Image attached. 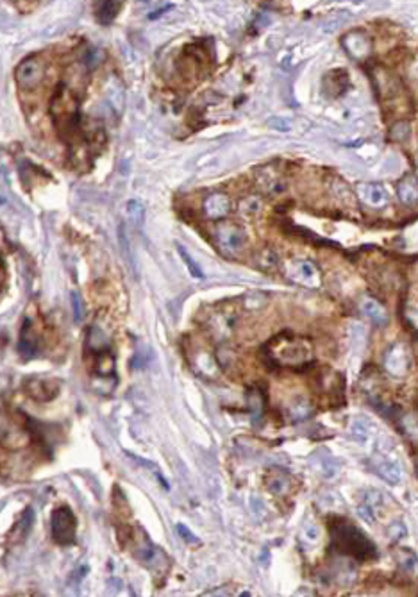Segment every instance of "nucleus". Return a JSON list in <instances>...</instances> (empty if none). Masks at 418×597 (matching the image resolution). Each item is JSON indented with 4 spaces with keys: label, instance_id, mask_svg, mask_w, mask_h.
Listing matches in <instances>:
<instances>
[{
    "label": "nucleus",
    "instance_id": "nucleus-19",
    "mask_svg": "<svg viewBox=\"0 0 418 597\" xmlns=\"http://www.w3.org/2000/svg\"><path fill=\"white\" fill-rule=\"evenodd\" d=\"M126 211L130 224H133L136 229H142L143 222H145V208H143L138 201H129L126 206Z\"/></svg>",
    "mask_w": 418,
    "mask_h": 597
},
{
    "label": "nucleus",
    "instance_id": "nucleus-28",
    "mask_svg": "<svg viewBox=\"0 0 418 597\" xmlns=\"http://www.w3.org/2000/svg\"><path fill=\"white\" fill-rule=\"evenodd\" d=\"M417 158H418V156H417Z\"/></svg>",
    "mask_w": 418,
    "mask_h": 597
},
{
    "label": "nucleus",
    "instance_id": "nucleus-1",
    "mask_svg": "<svg viewBox=\"0 0 418 597\" xmlns=\"http://www.w3.org/2000/svg\"><path fill=\"white\" fill-rule=\"evenodd\" d=\"M331 536H333V547L343 557H352L361 561L378 558L375 545L350 522L336 520L331 524Z\"/></svg>",
    "mask_w": 418,
    "mask_h": 597
},
{
    "label": "nucleus",
    "instance_id": "nucleus-5",
    "mask_svg": "<svg viewBox=\"0 0 418 597\" xmlns=\"http://www.w3.org/2000/svg\"><path fill=\"white\" fill-rule=\"evenodd\" d=\"M45 77V70L43 65L38 58L34 56H29V58L22 59L20 65L15 70V79H17L18 86L22 90H33L43 81Z\"/></svg>",
    "mask_w": 418,
    "mask_h": 597
},
{
    "label": "nucleus",
    "instance_id": "nucleus-27",
    "mask_svg": "<svg viewBox=\"0 0 418 597\" xmlns=\"http://www.w3.org/2000/svg\"><path fill=\"white\" fill-rule=\"evenodd\" d=\"M304 536H306V538L309 540V542H315V540L318 538V529H317V528H313V526H311V528L306 529V531H304Z\"/></svg>",
    "mask_w": 418,
    "mask_h": 597
},
{
    "label": "nucleus",
    "instance_id": "nucleus-3",
    "mask_svg": "<svg viewBox=\"0 0 418 597\" xmlns=\"http://www.w3.org/2000/svg\"><path fill=\"white\" fill-rule=\"evenodd\" d=\"M268 349H270V358L277 367L299 368L313 360V349L309 342L293 338V336L286 340H274L272 344L268 345Z\"/></svg>",
    "mask_w": 418,
    "mask_h": 597
},
{
    "label": "nucleus",
    "instance_id": "nucleus-16",
    "mask_svg": "<svg viewBox=\"0 0 418 597\" xmlns=\"http://www.w3.org/2000/svg\"><path fill=\"white\" fill-rule=\"evenodd\" d=\"M361 311H363V315H365L366 319L370 320V322L375 324V326H379V328H382V326H386V324H388V313H386L385 308H382L381 304L375 301V298H372V297L363 298Z\"/></svg>",
    "mask_w": 418,
    "mask_h": 597
},
{
    "label": "nucleus",
    "instance_id": "nucleus-12",
    "mask_svg": "<svg viewBox=\"0 0 418 597\" xmlns=\"http://www.w3.org/2000/svg\"><path fill=\"white\" fill-rule=\"evenodd\" d=\"M231 209V202L223 193H213L204 201V213L209 218H223Z\"/></svg>",
    "mask_w": 418,
    "mask_h": 597
},
{
    "label": "nucleus",
    "instance_id": "nucleus-23",
    "mask_svg": "<svg viewBox=\"0 0 418 597\" xmlns=\"http://www.w3.org/2000/svg\"><path fill=\"white\" fill-rule=\"evenodd\" d=\"M72 308H73V319H75V322H81L82 317H84V310H82L81 297H79V294H75V292L72 294Z\"/></svg>",
    "mask_w": 418,
    "mask_h": 597
},
{
    "label": "nucleus",
    "instance_id": "nucleus-4",
    "mask_svg": "<svg viewBox=\"0 0 418 597\" xmlns=\"http://www.w3.org/2000/svg\"><path fill=\"white\" fill-rule=\"evenodd\" d=\"M50 533L52 540L59 545H72L75 544V535H77V519L73 515V511L68 506H59L54 510L52 519H50Z\"/></svg>",
    "mask_w": 418,
    "mask_h": 597
},
{
    "label": "nucleus",
    "instance_id": "nucleus-18",
    "mask_svg": "<svg viewBox=\"0 0 418 597\" xmlns=\"http://www.w3.org/2000/svg\"><path fill=\"white\" fill-rule=\"evenodd\" d=\"M94 8H95V18H97L98 24L106 25V24H111V22L117 18L118 11L122 9V4H120V2H97Z\"/></svg>",
    "mask_w": 418,
    "mask_h": 597
},
{
    "label": "nucleus",
    "instance_id": "nucleus-6",
    "mask_svg": "<svg viewBox=\"0 0 418 597\" xmlns=\"http://www.w3.org/2000/svg\"><path fill=\"white\" fill-rule=\"evenodd\" d=\"M216 240H218V245L223 252L234 254L245 245L247 234H245L244 227L227 222V224L218 225V229H216Z\"/></svg>",
    "mask_w": 418,
    "mask_h": 597
},
{
    "label": "nucleus",
    "instance_id": "nucleus-14",
    "mask_svg": "<svg viewBox=\"0 0 418 597\" xmlns=\"http://www.w3.org/2000/svg\"><path fill=\"white\" fill-rule=\"evenodd\" d=\"M397 197L402 204L415 206L418 202V177L406 176L402 177L397 184Z\"/></svg>",
    "mask_w": 418,
    "mask_h": 597
},
{
    "label": "nucleus",
    "instance_id": "nucleus-24",
    "mask_svg": "<svg viewBox=\"0 0 418 597\" xmlns=\"http://www.w3.org/2000/svg\"><path fill=\"white\" fill-rule=\"evenodd\" d=\"M388 533H390V536L394 540H402L404 536H406L408 529H406V524L401 522V520H397V522H394L390 526V529H388Z\"/></svg>",
    "mask_w": 418,
    "mask_h": 597
},
{
    "label": "nucleus",
    "instance_id": "nucleus-10",
    "mask_svg": "<svg viewBox=\"0 0 418 597\" xmlns=\"http://www.w3.org/2000/svg\"><path fill=\"white\" fill-rule=\"evenodd\" d=\"M25 392L36 399V401H50L52 397L57 395L59 386L52 379H41V377H33L25 381Z\"/></svg>",
    "mask_w": 418,
    "mask_h": 597
},
{
    "label": "nucleus",
    "instance_id": "nucleus-11",
    "mask_svg": "<svg viewBox=\"0 0 418 597\" xmlns=\"http://www.w3.org/2000/svg\"><path fill=\"white\" fill-rule=\"evenodd\" d=\"M290 278H292L293 281L301 282V285H306V287H317L318 282H320V275H318L317 266L313 265L311 262H306V259L292 263V266H290Z\"/></svg>",
    "mask_w": 418,
    "mask_h": 597
},
{
    "label": "nucleus",
    "instance_id": "nucleus-13",
    "mask_svg": "<svg viewBox=\"0 0 418 597\" xmlns=\"http://www.w3.org/2000/svg\"><path fill=\"white\" fill-rule=\"evenodd\" d=\"M359 197L365 204L370 208H381L388 202V195H386L385 188L374 183H366L359 186Z\"/></svg>",
    "mask_w": 418,
    "mask_h": 597
},
{
    "label": "nucleus",
    "instance_id": "nucleus-2",
    "mask_svg": "<svg viewBox=\"0 0 418 597\" xmlns=\"http://www.w3.org/2000/svg\"><path fill=\"white\" fill-rule=\"evenodd\" d=\"M50 119H52L54 127L59 131V136L65 139L73 138L79 131V103L77 97H73L72 91L59 84L50 103Z\"/></svg>",
    "mask_w": 418,
    "mask_h": 597
},
{
    "label": "nucleus",
    "instance_id": "nucleus-26",
    "mask_svg": "<svg viewBox=\"0 0 418 597\" xmlns=\"http://www.w3.org/2000/svg\"><path fill=\"white\" fill-rule=\"evenodd\" d=\"M177 533L181 536H183L184 540H186L188 544H199V538H197V536L193 535V533H191V531H188V529L184 528L183 524H177Z\"/></svg>",
    "mask_w": 418,
    "mask_h": 597
},
{
    "label": "nucleus",
    "instance_id": "nucleus-15",
    "mask_svg": "<svg viewBox=\"0 0 418 597\" xmlns=\"http://www.w3.org/2000/svg\"><path fill=\"white\" fill-rule=\"evenodd\" d=\"M264 485H267L270 494L285 495L286 492L290 490V487H292V479H290V476L286 474L285 471L274 469V471L268 472L267 478H264Z\"/></svg>",
    "mask_w": 418,
    "mask_h": 597
},
{
    "label": "nucleus",
    "instance_id": "nucleus-17",
    "mask_svg": "<svg viewBox=\"0 0 418 597\" xmlns=\"http://www.w3.org/2000/svg\"><path fill=\"white\" fill-rule=\"evenodd\" d=\"M18 351L24 358H33L38 351V338L33 331L31 320H25L20 331V342H18Z\"/></svg>",
    "mask_w": 418,
    "mask_h": 597
},
{
    "label": "nucleus",
    "instance_id": "nucleus-9",
    "mask_svg": "<svg viewBox=\"0 0 418 597\" xmlns=\"http://www.w3.org/2000/svg\"><path fill=\"white\" fill-rule=\"evenodd\" d=\"M343 49L354 59H365L372 50V41L365 31H350L343 36Z\"/></svg>",
    "mask_w": 418,
    "mask_h": 597
},
{
    "label": "nucleus",
    "instance_id": "nucleus-25",
    "mask_svg": "<svg viewBox=\"0 0 418 597\" xmlns=\"http://www.w3.org/2000/svg\"><path fill=\"white\" fill-rule=\"evenodd\" d=\"M241 209H244L245 213H248V215H254V213H257L261 209V201L257 197H248L247 201L241 202Z\"/></svg>",
    "mask_w": 418,
    "mask_h": 597
},
{
    "label": "nucleus",
    "instance_id": "nucleus-22",
    "mask_svg": "<svg viewBox=\"0 0 418 597\" xmlns=\"http://www.w3.org/2000/svg\"><path fill=\"white\" fill-rule=\"evenodd\" d=\"M398 561H401V567L404 568L406 573L418 574V560L413 557V554H410V552H401Z\"/></svg>",
    "mask_w": 418,
    "mask_h": 597
},
{
    "label": "nucleus",
    "instance_id": "nucleus-8",
    "mask_svg": "<svg viewBox=\"0 0 418 597\" xmlns=\"http://www.w3.org/2000/svg\"><path fill=\"white\" fill-rule=\"evenodd\" d=\"M385 367L391 376H404L410 368V352L406 345L401 342L391 345L385 356Z\"/></svg>",
    "mask_w": 418,
    "mask_h": 597
},
{
    "label": "nucleus",
    "instance_id": "nucleus-20",
    "mask_svg": "<svg viewBox=\"0 0 418 597\" xmlns=\"http://www.w3.org/2000/svg\"><path fill=\"white\" fill-rule=\"evenodd\" d=\"M350 433H352V437L356 438L359 444H366L372 438V428H370V424L366 421H363V418H356V421L350 424Z\"/></svg>",
    "mask_w": 418,
    "mask_h": 597
},
{
    "label": "nucleus",
    "instance_id": "nucleus-7",
    "mask_svg": "<svg viewBox=\"0 0 418 597\" xmlns=\"http://www.w3.org/2000/svg\"><path fill=\"white\" fill-rule=\"evenodd\" d=\"M374 469L386 483L390 485H398L402 479V469L398 465L397 458H394L388 451L381 449L374 454Z\"/></svg>",
    "mask_w": 418,
    "mask_h": 597
},
{
    "label": "nucleus",
    "instance_id": "nucleus-21",
    "mask_svg": "<svg viewBox=\"0 0 418 597\" xmlns=\"http://www.w3.org/2000/svg\"><path fill=\"white\" fill-rule=\"evenodd\" d=\"M177 249H179V252H181V258L184 259V263H186L188 269H190V274L193 275V278H197V279H202L204 278L202 270H200V266L197 265L195 262H193V258H191L190 254H188L186 250H184V247L183 245H177Z\"/></svg>",
    "mask_w": 418,
    "mask_h": 597
}]
</instances>
